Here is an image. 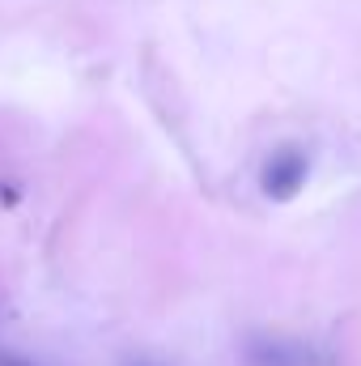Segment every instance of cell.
<instances>
[{"label":"cell","mask_w":361,"mask_h":366,"mask_svg":"<svg viewBox=\"0 0 361 366\" xmlns=\"http://www.w3.org/2000/svg\"><path fill=\"white\" fill-rule=\"evenodd\" d=\"M310 179V154L302 145H280L272 149L260 167V192L268 196L272 204H289L302 196V187Z\"/></svg>","instance_id":"obj_1"},{"label":"cell","mask_w":361,"mask_h":366,"mask_svg":"<svg viewBox=\"0 0 361 366\" xmlns=\"http://www.w3.org/2000/svg\"><path fill=\"white\" fill-rule=\"evenodd\" d=\"M0 366H39V362L26 358V354H17V350H4V345H0Z\"/></svg>","instance_id":"obj_2"}]
</instances>
